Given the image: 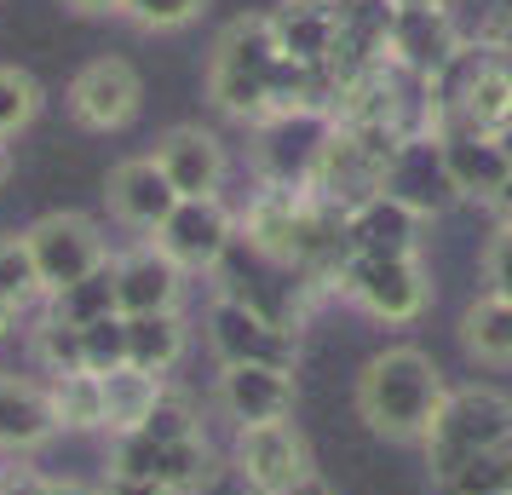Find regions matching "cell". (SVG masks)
Masks as SVG:
<instances>
[{
    "label": "cell",
    "mask_w": 512,
    "mask_h": 495,
    "mask_svg": "<svg viewBox=\"0 0 512 495\" xmlns=\"http://www.w3.org/2000/svg\"><path fill=\"white\" fill-rule=\"evenodd\" d=\"M484 294H501V300H512V225H501V231L489 236L484 248Z\"/></svg>",
    "instance_id": "d6a6232c"
},
{
    "label": "cell",
    "mask_w": 512,
    "mask_h": 495,
    "mask_svg": "<svg viewBox=\"0 0 512 495\" xmlns=\"http://www.w3.org/2000/svg\"><path fill=\"white\" fill-rule=\"evenodd\" d=\"M219 449L196 432V438H185V444H162V467H156V484H162L167 495H202L219 484Z\"/></svg>",
    "instance_id": "603a6c76"
},
{
    "label": "cell",
    "mask_w": 512,
    "mask_h": 495,
    "mask_svg": "<svg viewBox=\"0 0 512 495\" xmlns=\"http://www.w3.org/2000/svg\"><path fill=\"white\" fill-rule=\"evenodd\" d=\"M150 444H185V438H196L202 432V421H196V409H190L179 392H167L162 386V398H156V409H150V421L139 426Z\"/></svg>",
    "instance_id": "4dcf8cb0"
},
{
    "label": "cell",
    "mask_w": 512,
    "mask_h": 495,
    "mask_svg": "<svg viewBox=\"0 0 512 495\" xmlns=\"http://www.w3.org/2000/svg\"><path fill=\"white\" fill-rule=\"evenodd\" d=\"M449 70H461V81L449 87V98L438 104L443 121H461L478 133H501L512 121V64L501 52H461Z\"/></svg>",
    "instance_id": "8fae6325"
},
{
    "label": "cell",
    "mask_w": 512,
    "mask_h": 495,
    "mask_svg": "<svg viewBox=\"0 0 512 495\" xmlns=\"http://www.w3.org/2000/svg\"><path fill=\"white\" fill-rule=\"evenodd\" d=\"M98 495H167V490H162V484H150V478H121V472H104Z\"/></svg>",
    "instance_id": "e575fe53"
},
{
    "label": "cell",
    "mask_w": 512,
    "mask_h": 495,
    "mask_svg": "<svg viewBox=\"0 0 512 495\" xmlns=\"http://www.w3.org/2000/svg\"><path fill=\"white\" fill-rule=\"evenodd\" d=\"M420 225L426 213H415L397 196H369L346 213V254H363V260H409L420 254Z\"/></svg>",
    "instance_id": "4fadbf2b"
},
{
    "label": "cell",
    "mask_w": 512,
    "mask_h": 495,
    "mask_svg": "<svg viewBox=\"0 0 512 495\" xmlns=\"http://www.w3.org/2000/svg\"><path fill=\"white\" fill-rule=\"evenodd\" d=\"M98 386H104V432H116V438L139 432L162 398V380L139 375V369H110V375H98Z\"/></svg>",
    "instance_id": "7402d4cb"
},
{
    "label": "cell",
    "mask_w": 512,
    "mask_h": 495,
    "mask_svg": "<svg viewBox=\"0 0 512 495\" xmlns=\"http://www.w3.org/2000/svg\"><path fill=\"white\" fill-rule=\"evenodd\" d=\"M110 311H116V271H110V265L93 271V277H81V283L64 288V294H52V317H58V323H75V329H87V323L110 317Z\"/></svg>",
    "instance_id": "484cf974"
},
{
    "label": "cell",
    "mask_w": 512,
    "mask_h": 495,
    "mask_svg": "<svg viewBox=\"0 0 512 495\" xmlns=\"http://www.w3.org/2000/svg\"><path fill=\"white\" fill-rule=\"evenodd\" d=\"M179 357H185V317H179V311L127 317V369L162 380Z\"/></svg>",
    "instance_id": "44dd1931"
},
{
    "label": "cell",
    "mask_w": 512,
    "mask_h": 495,
    "mask_svg": "<svg viewBox=\"0 0 512 495\" xmlns=\"http://www.w3.org/2000/svg\"><path fill=\"white\" fill-rule=\"evenodd\" d=\"M438 156H443V173H449V190L455 196H495V190L512 179L507 156L495 133H478V127H461V121H438Z\"/></svg>",
    "instance_id": "9a60e30c"
},
{
    "label": "cell",
    "mask_w": 512,
    "mask_h": 495,
    "mask_svg": "<svg viewBox=\"0 0 512 495\" xmlns=\"http://www.w3.org/2000/svg\"><path fill=\"white\" fill-rule=\"evenodd\" d=\"M35 352H41V369L47 375H81L87 357H81V329L75 323H58L47 311V323L35 329Z\"/></svg>",
    "instance_id": "f546056e"
},
{
    "label": "cell",
    "mask_w": 512,
    "mask_h": 495,
    "mask_svg": "<svg viewBox=\"0 0 512 495\" xmlns=\"http://www.w3.org/2000/svg\"><path fill=\"white\" fill-rule=\"evenodd\" d=\"M0 495H47V472L0 467Z\"/></svg>",
    "instance_id": "836d02e7"
},
{
    "label": "cell",
    "mask_w": 512,
    "mask_h": 495,
    "mask_svg": "<svg viewBox=\"0 0 512 495\" xmlns=\"http://www.w3.org/2000/svg\"><path fill=\"white\" fill-rule=\"evenodd\" d=\"M202 6H208V0H127V6H121V18H133L139 29L167 35V29L196 24V18H202Z\"/></svg>",
    "instance_id": "1f68e13d"
},
{
    "label": "cell",
    "mask_w": 512,
    "mask_h": 495,
    "mask_svg": "<svg viewBox=\"0 0 512 495\" xmlns=\"http://www.w3.org/2000/svg\"><path fill=\"white\" fill-rule=\"evenodd\" d=\"M0 300L12 311L47 300L41 294V271H35V254H29L24 236H0Z\"/></svg>",
    "instance_id": "4316f807"
},
{
    "label": "cell",
    "mask_w": 512,
    "mask_h": 495,
    "mask_svg": "<svg viewBox=\"0 0 512 495\" xmlns=\"http://www.w3.org/2000/svg\"><path fill=\"white\" fill-rule=\"evenodd\" d=\"M24 242H29V254H35L47 300L110 265V248H104V236H98V225L87 213H47V219H35L24 231Z\"/></svg>",
    "instance_id": "8992f818"
},
{
    "label": "cell",
    "mask_w": 512,
    "mask_h": 495,
    "mask_svg": "<svg viewBox=\"0 0 512 495\" xmlns=\"http://www.w3.org/2000/svg\"><path fill=\"white\" fill-rule=\"evenodd\" d=\"M144 110V81L127 58H93L70 81V116L93 133H121Z\"/></svg>",
    "instance_id": "9c48e42d"
},
{
    "label": "cell",
    "mask_w": 512,
    "mask_h": 495,
    "mask_svg": "<svg viewBox=\"0 0 512 495\" xmlns=\"http://www.w3.org/2000/svg\"><path fill=\"white\" fill-rule=\"evenodd\" d=\"M104 202L116 213L121 225H133V231H162V219L179 208V190L167 185V173L156 167V156H133V162L110 167V179H104Z\"/></svg>",
    "instance_id": "ac0fdd59"
},
{
    "label": "cell",
    "mask_w": 512,
    "mask_h": 495,
    "mask_svg": "<svg viewBox=\"0 0 512 495\" xmlns=\"http://www.w3.org/2000/svg\"><path fill=\"white\" fill-rule=\"evenodd\" d=\"M47 495H98V490L75 484V478H47Z\"/></svg>",
    "instance_id": "74e56055"
},
{
    "label": "cell",
    "mask_w": 512,
    "mask_h": 495,
    "mask_svg": "<svg viewBox=\"0 0 512 495\" xmlns=\"http://www.w3.org/2000/svg\"><path fill=\"white\" fill-rule=\"evenodd\" d=\"M340 288L369 317H380V323H415L420 311L432 306V283H426L420 254H409V260H363V254H346Z\"/></svg>",
    "instance_id": "52a82bcc"
},
{
    "label": "cell",
    "mask_w": 512,
    "mask_h": 495,
    "mask_svg": "<svg viewBox=\"0 0 512 495\" xmlns=\"http://www.w3.org/2000/svg\"><path fill=\"white\" fill-rule=\"evenodd\" d=\"M277 35L265 18H231L208 52V98L219 116L271 127V81H277Z\"/></svg>",
    "instance_id": "7a4b0ae2"
},
{
    "label": "cell",
    "mask_w": 512,
    "mask_h": 495,
    "mask_svg": "<svg viewBox=\"0 0 512 495\" xmlns=\"http://www.w3.org/2000/svg\"><path fill=\"white\" fill-rule=\"evenodd\" d=\"M47 403H52V421L58 432H98L104 426V386L98 375H52L47 380Z\"/></svg>",
    "instance_id": "d4e9b609"
},
{
    "label": "cell",
    "mask_w": 512,
    "mask_h": 495,
    "mask_svg": "<svg viewBox=\"0 0 512 495\" xmlns=\"http://www.w3.org/2000/svg\"><path fill=\"white\" fill-rule=\"evenodd\" d=\"M75 12H81V18H110V12H121V6H127V0H70Z\"/></svg>",
    "instance_id": "d590c367"
},
{
    "label": "cell",
    "mask_w": 512,
    "mask_h": 495,
    "mask_svg": "<svg viewBox=\"0 0 512 495\" xmlns=\"http://www.w3.org/2000/svg\"><path fill=\"white\" fill-rule=\"evenodd\" d=\"M12 317H18V311H12V306H6V300H0V334L12 329Z\"/></svg>",
    "instance_id": "60d3db41"
},
{
    "label": "cell",
    "mask_w": 512,
    "mask_h": 495,
    "mask_svg": "<svg viewBox=\"0 0 512 495\" xmlns=\"http://www.w3.org/2000/svg\"><path fill=\"white\" fill-rule=\"evenodd\" d=\"M443 398H449L443 369L420 346H386L357 375V415L374 438H392V444H426Z\"/></svg>",
    "instance_id": "6da1fadb"
},
{
    "label": "cell",
    "mask_w": 512,
    "mask_h": 495,
    "mask_svg": "<svg viewBox=\"0 0 512 495\" xmlns=\"http://www.w3.org/2000/svg\"><path fill=\"white\" fill-rule=\"evenodd\" d=\"M35 116H41V81L18 64H0V144L18 139Z\"/></svg>",
    "instance_id": "83f0119b"
},
{
    "label": "cell",
    "mask_w": 512,
    "mask_h": 495,
    "mask_svg": "<svg viewBox=\"0 0 512 495\" xmlns=\"http://www.w3.org/2000/svg\"><path fill=\"white\" fill-rule=\"evenodd\" d=\"M386 58L397 70L420 75V81H438L455 58H461V35L449 24L443 0H415V6H392L386 12Z\"/></svg>",
    "instance_id": "ba28073f"
},
{
    "label": "cell",
    "mask_w": 512,
    "mask_h": 495,
    "mask_svg": "<svg viewBox=\"0 0 512 495\" xmlns=\"http://www.w3.org/2000/svg\"><path fill=\"white\" fill-rule=\"evenodd\" d=\"M495 144H501V156H507V167H512V121L501 127V133H495Z\"/></svg>",
    "instance_id": "ab89813d"
},
{
    "label": "cell",
    "mask_w": 512,
    "mask_h": 495,
    "mask_svg": "<svg viewBox=\"0 0 512 495\" xmlns=\"http://www.w3.org/2000/svg\"><path fill=\"white\" fill-rule=\"evenodd\" d=\"M6 167H12V162H6V144H0V179H6Z\"/></svg>",
    "instance_id": "b9f144b4"
},
{
    "label": "cell",
    "mask_w": 512,
    "mask_h": 495,
    "mask_svg": "<svg viewBox=\"0 0 512 495\" xmlns=\"http://www.w3.org/2000/svg\"><path fill=\"white\" fill-rule=\"evenodd\" d=\"M116 271V311L121 317H150V311H179L185 300V271L167 260L156 242L110 260Z\"/></svg>",
    "instance_id": "2e32d148"
},
{
    "label": "cell",
    "mask_w": 512,
    "mask_h": 495,
    "mask_svg": "<svg viewBox=\"0 0 512 495\" xmlns=\"http://www.w3.org/2000/svg\"><path fill=\"white\" fill-rule=\"evenodd\" d=\"M277 35V52L305 70H328L346 41V0H282L265 18Z\"/></svg>",
    "instance_id": "7c38bea8"
},
{
    "label": "cell",
    "mask_w": 512,
    "mask_h": 495,
    "mask_svg": "<svg viewBox=\"0 0 512 495\" xmlns=\"http://www.w3.org/2000/svg\"><path fill=\"white\" fill-rule=\"evenodd\" d=\"M156 167L167 173V185L179 190V202H202V196H219L225 185V144L213 139L208 127H167L162 144H156Z\"/></svg>",
    "instance_id": "5bb4252c"
},
{
    "label": "cell",
    "mask_w": 512,
    "mask_h": 495,
    "mask_svg": "<svg viewBox=\"0 0 512 495\" xmlns=\"http://www.w3.org/2000/svg\"><path fill=\"white\" fill-rule=\"evenodd\" d=\"M489 208L501 213V225H512V179H507L501 190H495V196H489Z\"/></svg>",
    "instance_id": "8d00e7d4"
},
{
    "label": "cell",
    "mask_w": 512,
    "mask_h": 495,
    "mask_svg": "<svg viewBox=\"0 0 512 495\" xmlns=\"http://www.w3.org/2000/svg\"><path fill=\"white\" fill-rule=\"evenodd\" d=\"M386 196H397V202H409L415 213H432L455 196L449 190V173H443V156H438V139L426 133V139H403L392 150V167H386Z\"/></svg>",
    "instance_id": "d6986e66"
},
{
    "label": "cell",
    "mask_w": 512,
    "mask_h": 495,
    "mask_svg": "<svg viewBox=\"0 0 512 495\" xmlns=\"http://www.w3.org/2000/svg\"><path fill=\"white\" fill-rule=\"evenodd\" d=\"M420 449H426V461L438 472V484L449 472H461L466 461L507 455L512 449V398L495 392V386H461V392H449Z\"/></svg>",
    "instance_id": "3957f363"
},
{
    "label": "cell",
    "mask_w": 512,
    "mask_h": 495,
    "mask_svg": "<svg viewBox=\"0 0 512 495\" xmlns=\"http://www.w3.org/2000/svg\"><path fill=\"white\" fill-rule=\"evenodd\" d=\"M156 248H162L179 271H219V260L236 248V213L225 208L219 196L179 202V208L162 219Z\"/></svg>",
    "instance_id": "30bf717a"
},
{
    "label": "cell",
    "mask_w": 512,
    "mask_h": 495,
    "mask_svg": "<svg viewBox=\"0 0 512 495\" xmlns=\"http://www.w3.org/2000/svg\"><path fill=\"white\" fill-rule=\"evenodd\" d=\"M288 495H334V490H328V484H323V478H305V484H300V490H288Z\"/></svg>",
    "instance_id": "f35d334b"
},
{
    "label": "cell",
    "mask_w": 512,
    "mask_h": 495,
    "mask_svg": "<svg viewBox=\"0 0 512 495\" xmlns=\"http://www.w3.org/2000/svg\"><path fill=\"white\" fill-rule=\"evenodd\" d=\"M81 357H87V375H110V369H127V317L110 311L81 329Z\"/></svg>",
    "instance_id": "f1b7e54d"
},
{
    "label": "cell",
    "mask_w": 512,
    "mask_h": 495,
    "mask_svg": "<svg viewBox=\"0 0 512 495\" xmlns=\"http://www.w3.org/2000/svg\"><path fill=\"white\" fill-rule=\"evenodd\" d=\"M461 346L478 363H512V300L478 294L461 317Z\"/></svg>",
    "instance_id": "cb8c5ba5"
},
{
    "label": "cell",
    "mask_w": 512,
    "mask_h": 495,
    "mask_svg": "<svg viewBox=\"0 0 512 495\" xmlns=\"http://www.w3.org/2000/svg\"><path fill=\"white\" fill-rule=\"evenodd\" d=\"M208 346L213 357L231 363H254V369H294L300 363V329H282L265 311L242 306L231 294H213L208 306Z\"/></svg>",
    "instance_id": "277c9868"
},
{
    "label": "cell",
    "mask_w": 512,
    "mask_h": 495,
    "mask_svg": "<svg viewBox=\"0 0 512 495\" xmlns=\"http://www.w3.org/2000/svg\"><path fill=\"white\" fill-rule=\"evenodd\" d=\"M231 467L248 484V495H288L300 490L311 472V444L294 421H265V426H236Z\"/></svg>",
    "instance_id": "5b68a950"
},
{
    "label": "cell",
    "mask_w": 512,
    "mask_h": 495,
    "mask_svg": "<svg viewBox=\"0 0 512 495\" xmlns=\"http://www.w3.org/2000/svg\"><path fill=\"white\" fill-rule=\"evenodd\" d=\"M300 403L294 369H254V363H231L219 369V409L236 426H265V421H288Z\"/></svg>",
    "instance_id": "e0dca14e"
},
{
    "label": "cell",
    "mask_w": 512,
    "mask_h": 495,
    "mask_svg": "<svg viewBox=\"0 0 512 495\" xmlns=\"http://www.w3.org/2000/svg\"><path fill=\"white\" fill-rule=\"evenodd\" d=\"M52 432H58V421H52L47 386H29V380H0V449L29 455V449L47 444Z\"/></svg>",
    "instance_id": "ffe728a7"
}]
</instances>
